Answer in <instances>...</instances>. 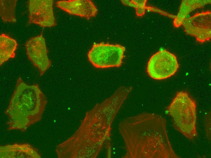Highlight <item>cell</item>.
I'll return each mask as SVG.
<instances>
[{
    "mask_svg": "<svg viewBox=\"0 0 211 158\" xmlns=\"http://www.w3.org/2000/svg\"><path fill=\"white\" fill-rule=\"evenodd\" d=\"M118 127L126 149L122 158H180L170 142L166 120L160 115L145 112L128 117Z\"/></svg>",
    "mask_w": 211,
    "mask_h": 158,
    "instance_id": "obj_1",
    "label": "cell"
},
{
    "mask_svg": "<svg viewBox=\"0 0 211 158\" xmlns=\"http://www.w3.org/2000/svg\"><path fill=\"white\" fill-rule=\"evenodd\" d=\"M47 102L38 84H28L19 77L5 112L8 117V129L26 131L41 120Z\"/></svg>",
    "mask_w": 211,
    "mask_h": 158,
    "instance_id": "obj_2",
    "label": "cell"
},
{
    "mask_svg": "<svg viewBox=\"0 0 211 158\" xmlns=\"http://www.w3.org/2000/svg\"><path fill=\"white\" fill-rule=\"evenodd\" d=\"M196 105L186 91H178L167 108L172 125L190 140L197 137L196 129Z\"/></svg>",
    "mask_w": 211,
    "mask_h": 158,
    "instance_id": "obj_3",
    "label": "cell"
},
{
    "mask_svg": "<svg viewBox=\"0 0 211 158\" xmlns=\"http://www.w3.org/2000/svg\"><path fill=\"white\" fill-rule=\"evenodd\" d=\"M125 50L119 44L95 43L88 52V57L97 68L119 67L122 65Z\"/></svg>",
    "mask_w": 211,
    "mask_h": 158,
    "instance_id": "obj_4",
    "label": "cell"
},
{
    "mask_svg": "<svg viewBox=\"0 0 211 158\" xmlns=\"http://www.w3.org/2000/svg\"><path fill=\"white\" fill-rule=\"evenodd\" d=\"M179 67L175 55L163 50L158 51L151 57L147 64V72L151 78L162 80L174 75Z\"/></svg>",
    "mask_w": 211,
    "mask_h": 158,
    "instance_id": "obj_5",
    "label": "cell"
},
{
    "mask_svg": "<svg viewBox=\"0 0 211 158\" xmlns=\"http://www.w3.org/2000/svg\"><path fill=\"white\" fill-rule=\"evenodd\" d=\"M182 25L187 35L195 37L203 43L211 38V12L209 11L197 12L183 21Z\"/></svg>",
    "mask_w": 211,
    "mask_h": 158,
    "instance_id": "obj_6",
    "label": "cell"
},
{
    "mask_svg": "<svg viewBox=\"0 0 211 158\" xmlns=\"http://www.w3.org/2000/svg\"><path fill=\"white\" fill-rule=\"evenodd\" d=\"M52 0H29L28 2L29 23H35L44 27L55 26L56 22Z\"/></svg>",
    "mask_w": 211,
    "mask_h": 158,
    "instance_id": "obj_7",
    "label": "cell"
},
{
    "mask_svg": "<svg viewBox=\"0 0 211 158\" xmlns=\"http://www.w3.org/2000/svg\"><path fill=\"white\" fill-rule=\"evenodd\" d=\"M25 46L28 59L38 69L42 76L51 64L48 57V51L43 33L29 39L26 42Z\"/></svg>",
    "mask_w": 211,
    "mask_h": 158,
    "instance_id": "obj_8",
    "label": "cell"
},
{
    "mask_svg": "<svg viewBox=\"0 0 211 158\" xmlns=\"http://www.w3.org/2000/svg\"><path fill=\"white\" fill-rule=\"evenodd\" d=\"M56 6L68 13L87 19L95 17L98 9L89 0H62L57 2Z\"/></svg>",
    "mask_w": 211,
    "mask_h": 158,
    "instance_id": "obj_9",
    "label": "cell"
},
{
    "mask_svg": "<svg viewBox=\"0 0 211 158\" xmlns=\"http://www.w3.org/2000/svg\"><path fill=\"white\" fill-rule=\"evenodd\" d=\"M35 148L28 143L8 145L0 147L1 158H40Z\"/></svg>",
    "mask_w": 211,
    "mask_h": 158,
    "instance_id": "obj_10",
    "label": "cell"
},
{
    "mask_svg": "<svg viewBox=\"0 0 211 158\" xmlns=\"http://www.w3.org/2000/svg\"><path fill=\"white\" fill-rule=\"evenodd\" d=\"M210 0H183L179 7L177 15L173 20V25L176 27H179L182 25L186 17L194 10L203 7L205 5L210 3Z\"/></svg>",
    "mask_w": 211,
    "mask_h": 158,
    "instance_id": "obj_11",
    "label": "cell"
},
{
    "mask_svg": "<svg viewBox=\"0 0 211 158\" xmlns=\"http://www.w3.org/2000/svg\"><path fill=\"white\" fill-rule=\"evenodd\" d=\"M17 46V42L14 39L4 33L0 35V66L9 59L15 57Z\"/></svg>",
    "mask_w": 211,
    "mask_h": 158,
    "instance_id": "obj_12",
    "label": "cell"
},
{
    "mask_svg": "<svg viewBox=\"0 0 211 158\" xmlns=\"http://www.w3.org/2000/svg\"><path fill=\"white\" fill-rule=\"evenodd\" d=\"M17 0H1L0 14L2 20L5 22H15V8Z\"/></svg>",
    "mask_w": 211,
    "mask_h": 158,
    "instance_id": "obj_13",
    "label": "cell"
},
{
    "mask_svg": "<svg viewBox=\"0 0 211 158\" xmlns=\"http://www.w3.org/2000/svg\"><path fill=\"white\" fill-rule=\"evenodd\" d=\"M121 2L125 5L134 8L137 16H141L145 14L146 0H121Z\"/></svg>",
    "mask_w": 211,
    "mask_h": 158,
    "instance_id": "obj_14",
    "label": "cell"
},
{
    "mask_svg": "<svg viewBox=\"0 0 211 158\" xmlns=\"http://www.w3.org/2000/svg\"><path fill=\"white\" fill-rule=\"evenodd\" d=\"M210 117L207 116L205 118V125L206 129V135L208 139L209 140L211 138V121Z\"/></svg>",
    "mask_w": 211,
    "mask_h": 158,
    "instance_id": "obj_15",
    "label": "cell"
}]
</instances>
